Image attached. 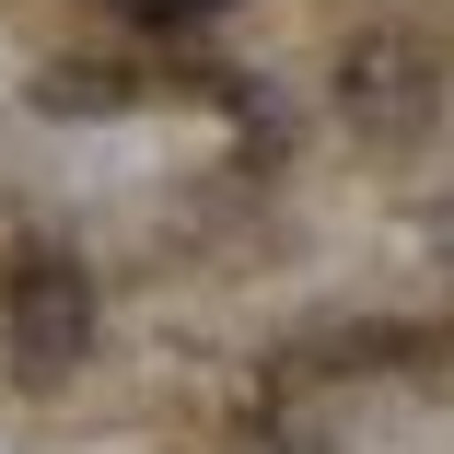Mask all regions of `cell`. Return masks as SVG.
<instances>
[{
  "mask_svg": "<svg viewBox=\"0 0 454 454\" xmlns=\"http://www.w3.org/2000/svg\"><path fill=\"white\" fill-rule=\"evenodd\" d=\"M35 106H59V117H70V106H129V70H47Z\"/></svg>",
  "mask_w": 454,
  "mask_h": 454,
  "instance_id": "3",
  "label": "cell"
},
{
  "mask_svg": "<svg viewBox=\"0 0 454 454\" xmlns=\"http://www.w3.org/2000/svg\"><path fill=\"white\" fill-rule=\"evenodd\" d=\"M431 94H442V70H431L419 35H396V24L349 35V59H338V117H361V129H419Z\"/></svg>",
  "mask_w": 454,
  "mask_h": 454,
  "instance_id": "2",
  "label": "cell"
},
{
  "mask_svg": "<svg viewBox=\"0 0 454 454\" xmlns=\"http://www.w3.org/2000/svg\"><path fill=\"white\" fill-rule=\"evenodd\" d=\"M82 349H94V280L70 256L12 268V292H0V361H12V385H70Z\"/></svg>",
  "mask_w": 454,
  "mask_h": 454,
  "instance_id": "1",
  "label": "cell"
},
{
  "mask_svg": "<svg viewBox=\"0 0 454 454\" xmlns=\"http://www.w3.org/2000/svg\"><path fill=\"white\" fill-rule=\"evenodd\" d=\"M129 12H163L175 24V12H233V0H129Z\"/></svg>",
  "mask_w": 454,
  "mask_h": 454,
  "instance_id": "4",
  "label": "cell"
}]
</instances>
